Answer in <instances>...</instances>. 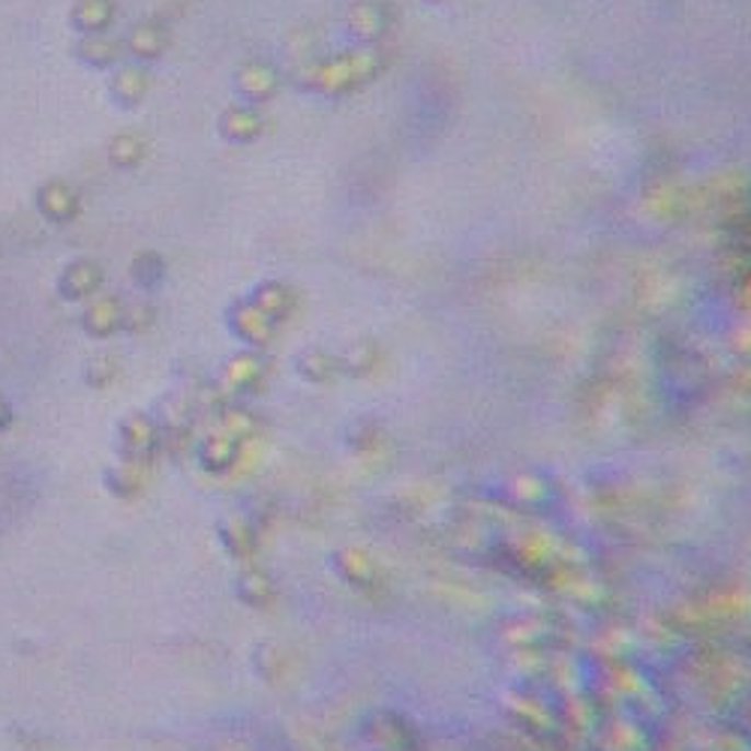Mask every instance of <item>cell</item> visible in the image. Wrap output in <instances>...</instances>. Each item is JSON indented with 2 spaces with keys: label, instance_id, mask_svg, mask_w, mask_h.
<instances>
[{
  "label": "cell",
  "instance_id": "obj_5",
  "mask_svg": "<svg viewBox=\"0 0 751 751\" xmlns=\"http://www.w3.org/2000/svg\"><path fill=\"white\" fill-rule=\"evenodd\" d=\"M124 307L127 301L115 292H100L94 294L91 301H84L82 316H79V325L88 337L94 340H108L124 331Z\"/></svg>",
  "mask_w": 751,
  "mask_h": 751
},
{
  "label": "cell",
  "instance_id": "obj_14",
  "mask_svg": "<svg viewBox=\"0 0 751 751\" xmlns=\"http://www.w3.org/2000/svg\"><path fill=\"white\" fill-rule=\"evenodd\" d=\"M258 129H262V115L253 106H229L220 115V136L235 145L256 139Z\"/></svg>",
  "mask_w": 751,
  "mask_h": 751
},
{
  "label": "cell",
  "instance_id": "obj_18",
  "mask_svg": "<svg viewBox=\"0 0 751 751\" xmlns=\"http://www.w3.org/2000/svg\"><path fill=\"white\" fill-rule=\"evenodd\" d=\"M12 421H15V409H12L10 400L0 394V434H3V430H10Z\"/></svg>",
  "mask_w": 751,
  "mask_h": 751
},
{
  "label": "cell",
  "instance_id": "obj_17",
  "mask_svg": "<svg viewBox=\"0 0 751 751\" xmlns=\"http://www.w3.org/2000/svg\"><path fill=\"white\" fill-rule=\"evenodd\" d=\"M157 322V310H153L151 301H132V304L124 307V331L127 334H141L148 331Z\"/></svg>",
  "mask_w": 751,
  "mask_h": 751
},
{
  "label": "cell",
  "instance_id": "obj_11",
  "mask_svg": "<svg viewBox=\"0 0 751 751\" xmlns=\"http://www.w3.org/2000/svg\"><path fill=\"white\" fill-rule=\"evenodd\" d=\"M103 487L115 499H136L145 490V466L141 463H129V460H118L103 472Z\"/></svg>",
  "mask_w": 751,
  "mask_h": 751
},
{
  "label": "cell",
  "instance_id": "obj_2",
  "mask_svg": "<svg viewBox=\"0 0 751 751\" xmlns=\"http://www.w3.org/2000/svg\"><path fill=\"white\" fill-rule=\"evenodd\" d=\"M36 211L43 220L55 226H70L82 217V193L63 177H48L36 187Z\"/></svg>",
  "mask_w": 751,
  "mask_h": 751
},
{
  "label": "cell",
  "instance_id": "obj_9",
  "mask_svg": "<svg viewBox=\"0 0 751 751\" xmlns=\"http://www.w3.org/2000/svg\"><path fill=\"white\" fill-rule=\"evenodd\" d=\"M148 151H151V139L141 129H120L106 145L108 163L115 169H127V172L129 169H139Z\"/></svg>",
  "mask_w": 751,
  "mask_h": 751
},
{
  "label": "cell",
  "instance_id": "obj_6",
  "mask_svg": "<svg viewBox=\"0 0 751 751\" xmlns=\"http://www.w3.org/2000/svg\"><path fill=\"white\" fill-rule=\"evenodd\" d=\"M151 88L153 70L148 63L129 60V63L115 67L112 76H108V96H112V103L120 108L141 106V103L148 100V94H151Z\"/></svg>",
  "mask_w": 751,
  "mask_h": 751
},
{
  "label": "cell",
  "instance_id": "obj_12",
  "mask_svg": "<svg viewBox=\"0 0 751 751\" xmlns=\"http://www.w3.org/2000/svg\"><path fill=\"white\" fill-rule=\"evenodd\" d=\"M165 277H169V262H165L163 253H157V250H141V253H136L132 262H129V280L136 282L141 292L160 289L165 282Z\"/></svg>",
  "mask_w": 751,
  "mask_h": 751
},
{
  "label": "cell",
  "instance_id": "obj_4",
  "mask_svg": "<svg viewBox=\"0 0 751 751\" xmlns=\"http://www.w3.org/2000/svg\"><path fill=\"white\" fill-rule=\"evenodd\" d=\"M106 286V268L96 258H72L58 277V294L70 304L91 301Z\"/></svg>",
  "mask_w": 751,
  "mask_h": 751
},
{
  "label": "cell",
  "instance_id": "obj_3",
  "mask_svg": "<svg viewBox=\"0 0 751 751\" xmlns=\"http://www.w3.org/2000/svg\"><path fill=\"white\" fill-rule=\"evenodd\" d=\"M120 39H124V55H129L136 63L151 67L153 60L163 58L172 46V31L160 19H141V22L129 24L127 34Z\"/></svg>",
  "mask_w": 751,
  "mask_h": 751
},
{
  "label": "cell",
  "instance_id": "obj_15",
  "mask_svg": "<svg viewBox=\"0 0 751 751\" xmlns=\"http://www.w3.org/2000/svg\"><path fill=\"white\" fill-rule=\"evenodd\" d=\"M274 88H277V76L265 63H247L238 72V91L247 100H265L274 94Z\"/></svg>",
  "mask_w": 751,
  "mask_h": 751
},
{
  "label": "cell",
  "instance_id": "obj_7",
  "mask_svg": "<svg viewBox=\"0 0 751 751\" xmlns=\"http://www.w3.org/2000/svg\"><path fill=\"white\" fill-rule=\"evenodd\" d=\"M72 55L88 70H115L124 63V39L112 34H79Z\"/></svg>",
  "mask_w": 751,
  "mask_h": 751
},
{
  "label": "cell",
  "instance_id": "obj_16",
  "mask_svg": "<svg viewBox=\"0 0 751 751\" xmlns=\"http://www.w3.org/2000/svg\"><path fill=\"white\" fill-rule=\"evenodd\" d=\"M82 379H84V385L96 388V391L112 388L120 379V361L112 353L94 355V358H88V361H84Z\"/></svg>",
  "mask_w": 751,
  "mask_h": 751
},
{
  "label": "cell",
  "instance_id": "obj_1",
  "mask_svg": "<svg viewBox=\"0 0 751 751\" xmlns=\"http://www.w3.org/2000/svg\"><path fill=\"white\" fill-rule=\"evenodd\" d=\"M163 451V430L151 412H129L118 424V458L148 466Z\"/></svg>",
  "mask_w": 751,
  "mask_h": 751
},
{
  "label": "cell",
  "instance_id": "obj_13",
  "mask_svg": "<svg viewBox=\"0 0 751 751\" xmlns=\"http://www.w3.org/2000/svg\"><path fill=\"white\" fill-rule=\"evenodd\" d=\"M229 328L247 343L268 340V316L253 301H241L229 310Z\"/></svg>",
  "mask_w": 751,
  "mask_h": 751
},
{
  "label": "cell",
  "instance_id": "obj_8",
  "mask_svg": "<svg viewBox=\"0 0 751 751\" xmlns=\"http://www.w3.org/2000/svg\"><path fill=\"white\" fill-rule=\"evenodd\" d=\"M118 19L115 0H76L70 10V24L79 34H108Z\"/></svg>",
  "mask_w": 751,
  "mask_h": 751
},
{
  "label": "cell",
  "instance_id": "obj_10",
  "mask_svg": "<svg viewBox=\"0 0 751 751\" xmlns=\"http://www.w3.org/2000/svg\"><path fill=\"white\" fill-rule=\"evenodd\" d=\"M193 454H196V463H199L205 472H226L238 458L235 436L226 434V430H220V434H208L205 439L196 442Z\"/></svg>",
  "mask_w": 751,
  "mask_h": 751
}]
</instances>
